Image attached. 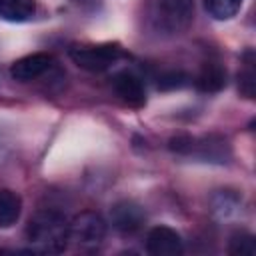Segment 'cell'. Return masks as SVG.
<instances>
[{
	"instance_id": "6",
	"label": "cell",
	"mask_w": 256,
	"mask_h": 256,
	"mask_svg": "<svg viewBox=\"0 0 256 256\" xmlns=\"http://www.w3.org/2000/svg\"><path fill=\"white\" fill-rule=\"evenodd\" d=\"M146 250L152 256H180L184 244L180 234L170 226H154L146 236Z\"/></svg>"
},
{
	"instance_id": "16",
	"label": "cell",
	"mask_w": 256,
	"mask_h": 256,
	"mask_svg": "<svg viewBox=\"0 0 256 256\" xmlns=\"http://www.w3.org/2000/svg\"><path fill=\"white\" fill-rule=\"evenodd\" d=\"M188 74L180 72V70H170L164 72L162 76H158V88L160 90H174V88H182L188 84Z\"/></svg>"
},
{
	"instance_id": "9",
	"label": "cell",
	"mask_w": 256,
	"mask_h": 256,
	"mask_svg": "<svg viewBox=\"0 0 256 256\" xmlns=\"http://www.w3.org/2000/svg\"><path fill=\"white\" fill-rule=\"evenodd\" d=\"M54 64V58L46 52H34L28 56L18 58L12 66H10V76L18 82H30L40 78L44 72L50 70V66Z\"/></svg>"
},
{
	"instance_id": "15",
	"label": "cell",
	"mask_w": 256,
	"mask_h": 256,
	"mask_svg": "<svg viewBox=\"0 0 256 256\" xmlns=\"http://www.w3.org/2000/svg\"><path fill=\"white\" fill-rule=\"evenodd\" d=\"M228 252L236 254V256H254L256 254V242L254 236L248 232H236L230 238L228 244Z\"/></svg>"
},
{
	"instance_id": "5",
	"label": "cell",
	"mask_w": 256,
	"mask_h": 256,
	"mask_svg": "<svg viewBox=\"0 0 256 256\" xmlns=\"http://www.w3.org/2000/svg\"><path fill=\"white\" fill-rule=\"evenodd\" d=\"M124 56L118 44H92V46H74L70 58L76 66L88 72H104L120 62Z\"/></svg>"
},
{
	"instance_id": "14",
	"label": "cell",
	"mask_w": 256,
	"mask_h": 256,
	"mask_svg": "<svg viewBox=\"0 0 256 256\" xmlns=\"http://www.w3.org/2000/svg\"><path fill=\"white\" fill-rule=\"evenodd\" d=\"M242 0H204L206 12L216 20H230L238 14Z\"/></svg>"
},
{
	"instance_id": "13",
	"label": "cell",
	"mask_w": 256,
	"mask_h": 256,
	"mask_svg": "<svg viewBox=\"0 0 256 256\" xmlns=\"http://www.w3.org/2000/svg\"><path fill=\"white\" fill-rule=\"evenodd\" d=\"M238 88L246 98H254L256 72H254V52L252 50H246L242 56V68L238 72Z\"/></svg>"
},
{
	"instance_id": "1",
	"label": "cell",
	"mask_w": 256,
	"mask_h": 256,
	"mask_svg": "<svg viewBox=\"0 0 256 256\" xmlns=\"http://www.w3.org/2000/svg\"><path fill=\"white\" fill-rule=\"evenodd\" d=\"M68 220L58 210H40L36 212L28 226L26 238L32 246V252L38 254H60L66 250L68 238Z\"/></svg>"
},
{
	"instance_id": "2",
	"label": "cell",
	"mask_w": 256,
	"mask_h": 256,
	"mask_svg": "<svg viewBox=\"0 0 256 256\" xmlns=\"http://www.w3.org/2000/svg\"><path fill=\"white\" fill-rule=\"evenodd\" d=\"M194 16V0H150V26L162 36L182 34Z\"/></svg>"
},
{
	"instance_id": "4",
	"label": "cell",
	"mask_w": 256,
	"mask_h": 256,
	"mask_svg": "<svg viewBox=\"0 0 256 256\" xmlns=\"http://www.w3.org/2000/svg\"><path fill=\"white\" fill-rule=\"evenodd\" d=\"M68 238L80 250H96L106 238V222L96 212H80L68 224Z\"/></svg>"
},
{
	"instance_id": "3",
	"label": "cell",
	"mask_w": 256,
	"mask_h": 256,
	"mask_svg": "<svg viewBox=\"0 0 256 256\" xmlns=\"http://www.w3.org/2000/svg\"><path fill=\"white\" fill-rule=\"evenodd\" d=\"M170 150L176 154H182V156H196L204 162H216V164L228 162V158L232 154L228 140L218 134H210V136H202V138L180 134L170 140Z\"/></svg>"
},
{
	"instance_id": "7",
	"label": "cell",
	"mask_w": 256,
	"mask_h": 256,
	"mask_svg": "<svg viewBox=\"0 0 256 256\" xmlns=\"http://www.w3.org/2000/svg\"><path fill=\"white\" fill-rule=\"evenodd\" d=\"M110 220H112V226L122 232V234H134L138 232L144 222H146V214L142 210L140 204L132 202V200H120L112 206L110 210Z\"/></svg>"
},
{
	"instance_id": "12",
	"label": "cell",
	"mask_w": 256,
	"mask_h": 256,
	"mask_svg": "<svg viewBox=\"0 0 256 256\" xmlns=\"http://www.w3.org/2000/svg\"><path fill=\"white\" fill-rule=\"evenodd\" d=\"M20 214H22V198L12 190L2 188L0 190V228L14 226Z\"/></svg>"
},
{
	"instance_id": "11",
	"label": "cell",
	"mask_w": 256,
	"mask_h": 256,
	"mask_svg": "<svg viewBox=\"0 0 256 256\" xmlns=\"http://www.w3.org/2000/svg\"><path fill=\"white\" fill-rule=\"evenodd\" d=\"M36 14V0H0V18L6 22H28Z\"/></svg>"
},
{
	"instance_id": "8",
	"label": "cell",
	"mask_w": 256,
	"mask_h": 256,
	"mask_svg": "<svg viewBox=\"0 0 256 256\" xmlns=\"http://www.w3.org/2000/svg\"><path fill=\"white\" fill-rule=\"evenodd\" d=\"M114 92L132 108H142L146 104V88L138 74L130 70H122L112 78Z\"/></svg>"
},
{
	"instance_id": "10",
	"label": "cell",
	"mask_w": 256,
	"mask_h": 256,
	"mask_svg": "<svg viewBox=\"0 0 256 256\" xmlns=\"http://www.w3.org/2000/svg\"><path fill=\"white\" fill-rule=\"evenodd\" d=\"M194 84H196V88L200 92H206V94L220 92L226 86V70H224V66L220 62H214V60L204 62L200 72L196 74Z\"/></svg>"
}]
</instances>
